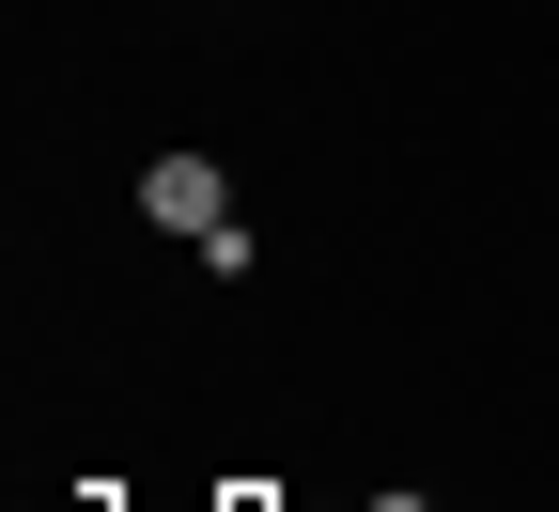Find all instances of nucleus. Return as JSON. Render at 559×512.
Wrapping results in <instances>:
<instances>
[{
  "label": "nucleus",
  "instance_id": "3",
  "mask_svg": "<svg viewBox=\"0 0 559 512\" xmlns=\"http://www.w3.org/2000/svg\"><path fill=\"white\" fill-rule=\"evenodd\" d=\"M373 512H451V497H373Z\"/></svg>",
  "mask_w": 559,
  "mask_h": 512
},
{
  "label": "nucleus",
  "instance_id": "5",
  "mask_svg": "<svg viewBox=\"0 0 559 512\" xmlns=\"http://www.w3.org/2000/svg\"><path fill=\"white\" fill-rule=\"evenodd\" d=\"M544 512H559V497H544Z\"/></svg>",
  "mask_w": 559,
  "mask_h": 512
},
{
  "label": "nucleus",
  "instance_id": "2",
  "mask_svg": "<svg viewBox=\"0 0 559 512\" xmlns=\"http://www.w3.org/2000/svg\"><path fill=\"white\" fill-rule=\"evenodd\" d=\"M202 512H296V497H264V481H234V497H202Z\"/></svg>",
  "mask_w": 559,
  "mask_h": 512
},
{
  "label": "nucleus",
  "instance_id": "4",
  "mask_svg": "<svg viewBox=\"0 0 559 512\" xmlns=\"http://www.w3.org/2000/svg\"><path fill=\"white\" fill-rule=\"evenodd\" d=\"M358 512H373V497H358Z\"/></svg>",
  "mask_w": 559,
  "mask_h": 512
},
{
  "label": "nucleus",
  "instance_id": "1",
  "mask_svg": "<svg viewBox=\"0 0 559 512\" xmlns=\"http://www.w3.org/2000/svg\"><path fill=\"white\" fill-rule=\"evenodd\" d=\"M218 217H234V171L218 156H202V140H171V156H140V234H218Z\"/></svg>",
  "mask_w": 559,
  "mask_h": 512
}]
</instances>
